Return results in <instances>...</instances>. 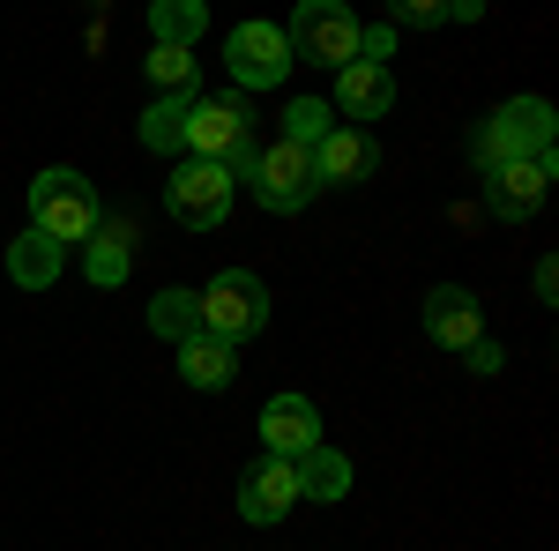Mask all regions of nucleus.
I'll return each mask as SVG.
<instances>
[{"label":"nucleus","instance_id":"39448f33","mask_svg":"<svg viewBox=\"0 0 559 551\" xmlns=\"http://www.w3.org/2000/svg\"><path fill=\"white\" fill-rule=\"evenodd\" d=\"M358 15H350L344 0H306L299 15H292V60H313V68H350L358 60Z\"/></svg>","mask_w":559,"mask_h":551},{"label":"nucleus","instance_id":"4468645a","mask_svg":"<svg viewBox=\"0 0 559 551\" xmlns=\"http://www.w3.org/2000/svg\"><path fill=\"white\" fill-rule=\"evenodd\" d=\"M336 105H344L350 120H381L388 105H395V75L373 68V60H350V68H336Z\"/></svg>","mask_w":559,"mask_h":551},{"label":"nucleus","instance_id":"2eb2a0df","mask_svg":"<svg viewBox=\"0 0 559 551\" xmlns=\"http://www.w3.org/2000/svg\"><path fill=\"white\" fill-rule=\"evenodd\" d=\"M179 381L187 387H231L239 381V350L216 336H187L179 343Z\"/></svg>","mask_w":559,"mask_h":551},{"label":"nucleus","instance_id":"f8f14e48","mask_svg":"<svg viewBox=\"0 0 559 551\" xmlns=\"http://www.w3.org/2000/svg\"><path fill=\"white\" fill-rule=\"evenodd\" d=\"M261 447L284 455V463H299L306 447H321L313 403H306V395H269V403H261Z\"/></svg>","mask_w":559,"mask_h":551},{"label":"nucleus","instance_id":"f3484780","mask_svg":"<svg viewBox=\"0 0 559 551\" xmlns=\"http://www.w3.org/2000/svg\"><path fill=\"white\" fill-rule=\"evenodd\" d=\"M8 276H15L23 291H45V284L60 276V247H52L45 231H23V239L8 247Z\"/></svg>","mask_w":559,"mask_h":551},{"label":"nucleus","instance_id":"aec40b11","mask_svg":"<svg viewBox=\"0 0 559 551\" xmlns=\"http://www.w3.org/2000/svg\"><path fill=\"white\" fill-rule=\"evenodd\" d=\"M90 284L97 291H112V284H128V268H134V254H128V224H105L97 239H90Z\"/></svg>","mask_w":559,"mask_h":551},{"label":"nucleus","instance_id":"6ab92c4d","mask_svg":"<svg viewBox=\"0 0 559 551\" xmlns=\"http://www.w3.org/2000/svg\"><path fill=\"white\" fill-rule=\"evenodd\" d=\"M187 105H194V97H157V105L142 112V149L179 157V149H187Z\"/></svg>","mask_w":559,"mask_h":551},{"label":"nucleus","instance_id":"20e7f679","mask_svg":"<svg viewBox=\"0 0 559 551\" xmlns=\"http://www.w3.org/2000/svg\"><path fill=\"white\" fill-rule=\"evenodd\" d=\"M31 231H45L52 247H68V239H90L97 231V194H90L83 171L52 165L31 179Z\"/></svg>","mask_w":559,"mask_h":551},{"label":"nucleus","instance_id":"393cba45","mask_svg":"<svg viewBox=\"0 0 559 551\" xmlns=\"http://www.w3.org/2000/svg\"><path fill=\"white\" fill-rule=\"evenodd\" d=\"M463 358H471V373H500V343H492V336H477Z\"/></svg>","mask_w":559,"mask_h":551},{"label":"nucleus","instance_id":"5701e85b","mask_svg":"<svg viewBox=\"0 0 559 551\" xmlns=\"http://www.w3.org/2000/svg\"><path fill=\"white\" fill-rule=\"evenodd\" d=\"M150 83H157V97H194V52H173V45H150Z\"/></svg>","mask_w":559,"mask_h":551},{"label":"nucleus","instance_id":"dca6fc26","mask_svg":"<svg viewBox=\"0 0 559 551\" xmlns=\"http://www.w3.org/2000/svg\"><path fill=\"white\" fill-rule=\"evenodd\" d=\"M292 469H299V500H344V492H350V463L329 447V440H321V447H306Z\"/></svg>","mask_w":559,"mask_h":551},{"label":"nucleus","instance_id":"423d86ee","mask_svg":"<svg viewBox=\"0 0 559 551\" xmlns=\"http://www.w3.org/2000/svg\"><path fill=\"white\" fill-rule=\"evenodd\" d=\"M254 202L269 216H292V209H306L313 194H321V179H313V149H299V142H269V149H254Z\"/></svg>","mask_w":559,"mask_h":551},{"label":"nucleus","instance_id":"0eeeda50","mask_svg":"<svg viewBox=\"0 0 559 551\" xmlns=\"http://www.w3.org/2000/svg\"><path fill=\"white\" fill-rule=\"evenodd\" d=\"M231 194H239V179L224 165H179L173 187H165V209H173V224H187V231H216L224 216H231Z\"/></svg>","mask_w":559,"mask_h":551},{"label":"nucleus","instance_id":"f03ea898","mask_svg":"<svg viewBox=\"0 0 559 551\" xmlns=\"http://www.w3.org/2000/svg\"><path fill=\"white\" fill-rule=\"evenodd\" d=\"M552 134H559V120H552L545 97H508V105L485 120V134L471 142V157H477V171L522 165V157H552Z\"/></svg>","mask_w":559,"mask_h":551},{"label":"nucleus","instance_id":"412c9836","mask_svg":"<svg viewBox=\"0 0 559 551\" xmlns=\"http://www.w3.org/2000/svg\"><path fill=\"white\" fill-rule=\"evenodd\" d=\"M477 15H485L477 0H455V8H448V0H395V8H388V31H395V23H403V31H440V23H477Z\"/></svg>","mask_w":559,"mask_h":551},{"label":"nucleus","instance_id":"b1692460","mask_svg":"<svg viewBox=\"0 0 559 551\" xmlns=\"http://www.w3.org/2000/svg\"><path fill=\"white\" fill-rule=\"evenodd\" d=\"M336 128V112L321 105V97H292V112H284V142H299V149H313L321 134Z\"/></svg>","mask_w":559,"mask_h":551},{"label":"nucleus","instance_id":"ddd939ff","mask_svg":"<svg viewBox=\"0 0 559 551\" xmlns=\"http://www.w3.org/2000/svg\"><path fill=\"white\" fill-rule=\"evenodd\" d=\"M426 336L440 343V350H471L477 336H485V313H477V298L471 291H455V284H440V291L426 298Z\"/></svg>","mask_w":559,"mask_h":551},{"label":"nucleus","instance_id":"a211bd4d","mask_svg":"<svg viewBox=\"0 0 559 551\" xmlns=\"http://www.w3.org/2000/svg\"><path fill=\"white\" fill-rule=\"evenodd\" d=\"M150 31H157V45L187 52V45L210 31V8H202V0H157V8H150Z\"/></svg>","mask_w":559,"mask_h":551},{"label":"nucleus","instance_id":"9b49d317","mask_svg":"<svg viewBox=\"0 0 559 551\" xmlns=\"http://www.w3.org/2000/svg\"><path fill=\"white\" fill-rule=\"evenodd\" d=\"M381 171V142L366 128H329L313 142V179L321 187H358V179H373Z\"/></svg>","mask_w":559,"mask_h":551},{"label":"nucleus","instance_id":"a878e982","mask_svg":"<svg viewBox=\"0 0 559 551\" xmlns=\"http://www.w3.org/2000/svg\"><path fill=\"white\" fill-rule=\"evenodd\" d=\"M537 298H545V306H552V298H559V261H552V254L537 261Z\"/></svg>","mask_w":559,"mask_h":551},{"label":"nucleus","instance_id":"6e6552de","mask_svg":"<svg viewBox=\"0 0 559 551\" xmlns=\"http://www.w3.org/2000/svg\"><path fill=\"white\" fill-rule=\"evenodd\" d=\"M224 68H231L239 89H276L299 60H292V38H284L276 23H239V31L224 38Z\"/></svg>","mask_w":559,"mask_h":551},{"label":"nucleus","instance_id":"7ed1b4c3","mask_svg":"<svg viewBox=\"0 0 559 551\" xmlns=\"http://www.w3.org/2000/svg\"><path fill=\"white\" fill-rule=\"evenodd\" d=\"M194 306H202V336L231 343V350L269 328V284H261L254 268H224L210 291H194Z\"/></svg>","mask_w":559,"mask_h":551},{"label":"nucleus","instance_id":"1a4fd4ad","mask_svg":"<svg viewBox=\"0 0 559 551\" xmlns=\"http://www.w3.org/2000/svg\"><path fill=\"white\" fill-rule=\"evenodd\" d=\"M299 507V469L284 463V455H261V463L239 469V514L269 529V522H284V514Z\"/></svg>","mask_w":559,"mask_h":551},{"label":"nucleus","instance_id":"9d476101","mask_svg":"<svg viewBox=\"0 0 559 551\" xmlns=\"http://www.w3.org/2000/svg\"><path fill=\"white\" fill-rule=\"evenodd\" d=\"M545 194H552V157H522V165L485 171V209L500 216V224L537 216V202H545Z\"/></svg>","mask_w":559,"mask_h":551},{"label":"nucleus","instance_id":"f257e3e1","mask_svg":"<svg viewBox=\"0 0 559 551\" xmlns=\"http://www.w3.org/2000/svg\"><path fill=\"white\" fill-rule=\"evenodd\" d=\"M187 149L202 157V165H224L231 179H247L254 171V112H247V97L231 89V97H194L187 105Z\"/></svg>","mask_w":559,"mask_h":551},{"label":"nucleus","instance_id":"4be33fe9","mask_svg":"<svg viewBox=\"0 0 559 551\" xmlns=\"http://www.w3.org/2000/svg\"><path fill=\"white\" fill-rule=\"evenodd\" d=\"M150 328H157L165 343L202 336V306H194V291H157L150 298Z\"/></svg>","mask_w":559,"mask_h":551}]
</instances>
